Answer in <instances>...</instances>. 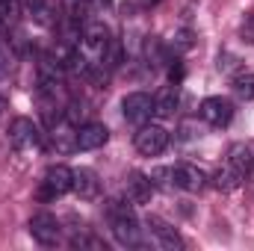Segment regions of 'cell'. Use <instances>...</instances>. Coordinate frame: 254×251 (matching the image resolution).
Segmentation results:
<instances>
[{"label": "cell", "mask_w": 254, "mask_h": 251, "mask_svg": "<svg viewBox=\"0 0 254 251\" xmlns=\"http://www.w3.org/2000/svg\"><path fill=\"white\" fill-rule=\"evenodd\" d=\"M104 213H107V225H110L119 246H125V249H139L142 246V228H139V219H136V213L127 201L110 198Z\"/></svg>", "instance_id": "1"}, {"label": "cell", "mask_w": 254, "mask_h": 251, "mask_svg": "<svg viewBox=\"0 0 254 251\" xmlns=\"http://www.w3.org/2000/svg\"><path fill=\"white\" fill-rule=\"evenodd\" d=\"M240 36H243V42L254 45V12H249V15L243 18V24H240Z\"/></svg>", "instance_id": "20"}, {"label": "cell", "mask_w": 254, "mask_h": 251, "mask_svg": "<svg viewBox=\"0 0 254 251\" xmlns=\"http://www.w3.org/2000/svg\"><path fill=\"white\" fill-rule=\"evenodd\" d=\"M110 139V130L101 122H83L77 127V151H95V148H104Z\"/></svg>", "instance_id": "12"}, {"label": "cell", "mask_w": 254, "mask_h": 251, "mask_svg": "<svg viewBox=\"0 0 254 251\" xmlns=\"http://www.w3.org/2000/svg\"><path fill=\"white\" fill-rule=\"evenodd\" d=\"M125 189H127V201H133V204H148L151 195H154V181H151V175H145V172H130Z\"/></svg>", "instance_id": "13"}, {"label": "cell", "mask_w": 254, "mask_h": 251, "mask_svg": "<svg viewBox=\"0 0 254 251\" xmlns=\"http://www.w3.org/2000/svg\"><path fill=\"white\" fill-rule=\"evenodd\" d=\"M133 145H136V151L142 157H157V154H163L169 148V130L160 127V125H148L145 122V125L136 130Z\"/></svg>", "instance_id": "5"}, {"label": "cell", "mask_w": 254, "mask_h": 251, "mask_svg": "<svg viewBox=\"0 0 254 251\" xmlns=\"http://www.w3.org/2000/svg\"><path fill=\"white\" fill-rule=\"evenodd\" d=\"M142 3H145V6H154V3H160V0H142Z\"/></svg>", "instance_id": "23"}, {"label": "cell", "mask_w": 254, "mask_h": 251, "mask_svg": "<svg viewBox=\"0 0 254 251\" xmlns=\"http://www.w3.org/2000/svg\"><path fill=\"white\" fill-rule=\"evenodd\" d=\"M71 246H74V249H104V251H107V243H104V240H98V237H92V234H86L83 228H74V237H71Z\"/></svg>", "instance_id": "19"}, {"label": "cell", "mask_w": 254, "mask_h": 251, "mask_svg": "<svg viewBox=\"0 0 254 251\" xmlns=\"http://www.w3.org/2000/svg\"><path fill=\"white\" fill-rule=\"evenodd\" d=\"M172 184L184 192H201L207 187V175L192 163H181V166H172Z\"/></svg>", "instance_id": "10"}, {"label": "cell", "mask_w": 254, "mask_h": 251, "mask_svg": "<svg viewBox=\"0 0 254 251\" xmlns=\"http://www.w3.org/2000/svg\"><path fill=\"white\" fill-rule=\"evenodd\" d=\"M42 139H45V133H42V127L36 125L33 119H15L12 125H9V142L18 148V151H36V148H42Z\"/></svg>", "instance_id": "6"}, {"label": "cell", "mask_w": 254, "mask_h": 251, "mask_svg": "<svg viewBox=\"0 0 254 251\" xmlns=\"http://www.w3.org/2000/svg\"><path fill=\"white\" fill-rule=\"evenodd\" d=\"M63 18H65V45L77 48V39L83 27L92 21V0H63Z\"/></svg>", "instance_id": "3"}, {"label": "cell", "mask_w": 254, "mask_h": 251, "mask_svg": "<svg viewBox=\"0 0 254 251\" xmlns=\"http://www.w3.org/2000/svg\"><path fill=\"white\" fill-rule=\"evenodd\" d=\"M234 65H237V57L234 54H219V68L222 71H231Z\"/></svg>", "instance_id": "21"}, {"label": "cell", "mask_w": 254, "mask_h": 251, "mask_svg": "<svg viewBox=\"0 0 254 251\" xmlns=\"http://www.w3.org/2000/svg\"><path fill=\"white\" fill-rule=\"evenodd\" d=\"M231 86H234V95L240 101H254V74L252 71H240Z\"/></svg>", "instance_id": "17"}, {"label": "cell", "mask_w": 254, "mask_h": 251, "mask_svg": "<svg viewBox=\"0 0 254 251\" xmlns=\"http://www.w3.org/2000/svg\"><path fill=\"white\" fill-rule=\"evenodd\" d=\"M225 166L240 178V181H246L249 175L254 172V154L252 148L246 145V142H234L231 148H228V160H225Z\"/></svg>", "instance_id": "11"}, {"label": "cell", "mask_w": 254, "mask_h": 251, "mask_svg": "<svg viewBox=\"0 0 254 251\" xmlns=\"http://www.w3.org/2000/svg\"><path fill=\"white\" fill-rule=\"evenodd\" d=\"M21 12L33 18L36 24H51V6L48 0H21Z\"/></svg>", "instance_id": "16"}, {"label": "cell", "mask_w": 254, "mask_h": 251, "mask_svg": "<svg viewBox=\"0 0 254 251\" xmlns=\"http://www.w3.org/2000/svg\"><path fill=\"white\" fill-rule=\"evenodd\" d=\"M213 187L219 189V192H234L237 187H243V181H240L228 166H225V169H219V172L213 175Z\"/></svg>", "instance_id": "18"}, {"label": "cell", "mask_w": 254, "mask_h": 251, "mask_svg": "<svg viewBox=\"0 0 254 251\" xmlns=\"http://www.w3.org/2000/svg\"><path fill=\"white\" fill-rule=\"evenodd\" d=\"M198 116L213 127H228L231 119H234V104H231L228 98H222V95H210V98L201 101Z\"/></svg>", "instance_id": "7"}, {"label": "cell", "mask_w": 254, "mask_h": 251, "mask_svg": "<svg viewBox=\"0 0 254 251\" xmlns=\"http://www.w3.org/2000/svg\"><path fill=\"white\" fill-rule=\"evenodd\" d=\"M27 231H30V237H33L39 246H48V249H51V246H57V243H60L63 225H60V219H57L54 213L39 210V213H33V216H30Z\"/></svg>", "instance_id": "4"}, {"label": "cell", "mask_w": 254, "mask_h": 251, "mask_svg": "<svg viewBox=\"0 0 254 251\" xmlns=\"http://www.w3.org/2000/svg\"><path fill=\"white\" fill-rule=\"evenodd\" d=\"M122 113H125L127 122L145 125L154 116V98L148 92H130V95H125V101H122Z\"/></svg>", "instance_id": "8"}, {"label": "cell", "mask_w": 254, "mask_h": 251, "mask_svg": "<svg viewBox=\"0 0 254 251\" xmlns=\"http://www.w3.org/2000/svg\"><path fill=\"white\" fill-rule=\"evenodd\" d=\"M71 187H74V169L57 163V166H48L36 198L39 201H57V198H63L65 192H71Z\"/></svg>", "instance_id": "2"}, {"label": "cell", "mask_w": 254, "mask_h": 251, "mask_svg": "<svg viewBox=\"0 0 254 251\" xmlns=\"http://www.w3.org/2000/svg\"><path fill=\"white\" fill-rule=\"evenodd\" d=\"M178 104H181V92H178V83H172V86H166V89H160V92L154 95V113H157V116H163V119L175 116Z\"/></svg>", "instance_id": "15"}, {"label": "cell", "mask_w": 254, "mask_h": 251, "mask_svg": "<svg viewBox=\"0 0 254 251\" xmlns=\"http://www.w3.org/2000/svg\"><path fill=\"white\" fill-rule=\"evenodd\" d=\"M71 192H74L77 198H83V201L98 198V192H101V181H98L95 169H74V187H71Z\"/></svg>", "instance_id": "14"}, {"label": "cell", "mask_w": 254, "mask_h": 251, "mask_svg": "<svg viewBox=\"0 0 254 251\" xmlns=\"http://www.w3.org/2000/svg\"><path fill=\"white\" fill-rule=\"evenodd\" d=\"M95 3H98V6H104V9H110V6H113V0H95Z\"/></svg>", "instance_id": "22"}, {"label": "cell", "mask_w": 254, "mask_h": 251, "mask_svg": "<svg viewBox=\"0 0 254 251\" xmlns=\"http://www.w3.org/2000/svg\"><path fill=\"white\" fill-rule=\"evenodd\" d=\"M148 231H151V237L157 240V246L166 251H181L187 243H184V237L178 234V228H172L166 219H160V216H148Z\"/></svg>", "instance_id": "9"}]
</instances>
